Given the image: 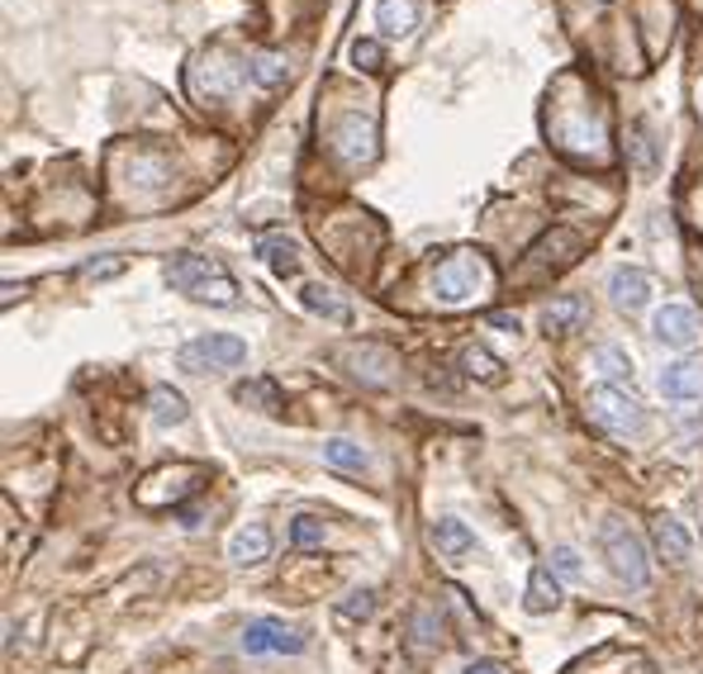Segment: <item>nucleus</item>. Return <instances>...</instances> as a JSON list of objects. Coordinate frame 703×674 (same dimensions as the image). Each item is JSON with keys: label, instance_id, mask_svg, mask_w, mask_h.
<instances>
[{"label": "nucleus", "instance_id": "f257e3e1", "mask_svg": "<svg viewBox=\"0 0 703 674\" xmlns=\"http://www.w3.org/2000/svg\"><path fill=\"white\" fill-rule=\"evenodd\" d=\"M162 281L171 285L177 295H191L200 305H219V309H234L238 305V281L214 262V256H200V252H181L171 256L162 266Z\"/></svg>", "mask_w": 703, "mask_h": 674}, {"label": "nucleus", "instance_id": "f03ea898", "mask_svg": "<svg viewBox=\"0 0 703 674\" xmlns=\"http://www.w3.org/2000/svg\"><path fill=\"white\" fill-rule=\"evenodd\" d=\"M490 285H495L490 262H485L480 252H470V248L452 252L447 262L433 271V299L438 305H447V309H462V305H470V299L490 295Z\"/></svg>", "mask_w": 703, "mask_h": 674}, {"label": "nucleus", "instance_id": "7ed1b4c3", "mask_svg": "<svg viewBox=\"0 0 703 674\" xmlns=\"http://www.w3.org/2000/svg\"><path fill=\"white\" fill-rule=\"evenodd\" d=\"M599 551H604V561H609L613 575H619L623 584H633V590H642V584L651 580L647 547H642V537L623 518H604V523H599Z\"/></svg>", "mask_w": 703, "mask_h": 674}, {"label": "nucleus", "instance_id": "20e7f679", "mask_svg": "<svg viewBox=\"0 0 703 674\" xmlns=\"http://www.w3.org/2000/svg\"><path fill=\"white\" fill-rule=\"evenodd\" d=\"M585 409H590V419L613 437H637L642 427H647L642 399L633 390H623V385H594V390L585 395Z\"/></svg>", "mask_w": 703, "mask_h": 674}, {"label": "nucleus", "instance_id": "39448f33", "mask_svg": "<svg viewBox=\"0 0 703 674\" xmlns=\"http://www.w3.org/2000/svg\"><path fill=\"white\" fill-rule=\"evenodd\" d=\"M242 362H248V342L234 333H205L177 352V366L195 370V376H205V370H238Z\"/></svg>", "mask_w": 703, "mask_h": 674}, {"label": "nucleus", "instance_id": "423d86ee", "mask_svg": "<svg viewBox=\"0 0 703 674\" xmlns=\"http://www.w3.org/2000/svg\"><path fill=\"white\" fill-rule=\"evenodd\" d=\"M242 77H252V71L238 67L224 48H209V53H200L191 67V91H195V100H228L242 85Z\"/></svg>", "mask_w": 703, "mask_h": 674}, {"label": "nucleus", "instance_id": "0eeeda50", "mask_svg": "<svg viewBox=\"0 0 703 674\" xmlns=\"http://www.w3.org/2000/svg\"><path fill=\"white\" fill-rule=\"evenodd\" d=\"M238 647L248 655H299L309 647V632L305 627L281 622V618H252L248 627H242Z\"/></svg>", "mask_w": 703, "mask_h": 674}, {"label": "nucleus", "instance_id": "6e6552de", "mask_svg": "<svg viewBox=\"0 0 703 674\" xmlns=\"http://www.w3.org/2000/svg\"><path fill=\"white\" fill-rule=\"evenodd\" d=\"M580 256V233L576 228H552L547 238H537L528 248V262L519 271V281H537V276H556Z\"/></svg>", "mask_w": 703, "mask_h": 674}, {"label": "nucleus", "instance_id": "1a4fd4ad", "mask_svg": "<svg viewBox=\"0 0 703 674\" xmlns=\"http://www.w3.org/2000/svg\"><path fill=\"white\" fill-rule=\"evenodd\" d=\"M333 157L342 167L376 162V124H371V114L352 110V114H342V119L333 124Z\"/></svg>", "mask_w": 703, "mask_h": 674}, {"label": "nucleus", "instance_id": "9d476101", "mask_svg": "<svg viewBox=\"0 0 703 674\" xmlns=\"http://www.w3.org/2000/svg\"><path fill=\"white\" fill-rule=\"evenodd\" d=\"M342 366L352 370L362 385H390L399 370V356L390 347H376V342H362V347H342Z\"/></svg>", "mask_w": 703, "mask_h": 674}, {"label": "nucleus", "instance_id": "9b49d317", "mask_svg": "<svg viewBox=\"0 0 703 674\" xmlns=\"http://www.w3.org/2000/svg\"><path fill=\"white\" fill-rule=\"evenodd\" d=\"M651 333H656V342L684 352V347H694V342L703 338V323H699V313L690 305H666V309H656Z\"/></svg>", "mask_w": 703, "mask_h": 674}, {"label": "nucleus", "instance_id": "f8f14e48", "mask_svg": "<svg viewBox=\"0 0 703 674\" xmlns=\"http://www.w3.org/2000/svg\"><path fill=\"white\" fill-rule=\"evenodd\" d=\"M609 295H613V305H619V309L637 313V309L651 305L656 285H651V276H647L642 266H619V271L609 276Z\"/></svg>", "mask_w": 703, "mask_h": 674}, {"label": "nucleus", "instance_id": "ddd939ff", "mask_svg": "<svg viewBox=\"0 0 703 674\" xmlns=\"http://www.w3.org/2000/svg\"><path fill=\"white\" fill-rule=\"evenodd\" d=\"M661 395L670 404H694V399H703V362H694V356L670 362L661 370Z\"/></svg>", "mask_w": 703, "mask_h": 674}, {"label": "nucleus", "instance_id": "4468645a", "mask_svg": "<svg viewBox=\"0 0 703 674\" xmlns=\"http://www.w3.org/2000/svg\"><path fill=\"white\" fill-rule=\"evenodd\" d=\"M267 556H271V533L262 523H248L228 537V561L234 566H262Z\"/></svg>", "mask_w": 703, "mask_h": 674}, {"label": "nucleus", "instance_id": "2eb2a0df", "mask_svg": "<svg viewBox=\"0 0 703 674\" xmlns=\"http://www.w3.org/2000/svg\"><path fill=\"white\" fill-rule=\"evenodd\" d=\"M257 256H262V262L276 271V276H295L299 271V262H305V256H299V242L295 238H285V233H267V238H257Z\"/></svg>", "mask_w": 703, "mask_h": 674}, {"label": "nucleus", "instance_id": "dca6fc26", "mask_svg": "<svg viewBox=\"0 0 703 674\" xmlns=\"http://www.w3.org/2000/svg\"><path fill=\"white\" fill-rule=\"evenodd\" d=\"M423 20V5L419 0H376V24L385 28V34H395V38H405L413 34Z\"/></svg>", "mask_w": 703, "mask_h": 674}, {"label": "nucleus", "instance_id": "f3484780", "mask_svg": "<svg viewBox=\"0 0 703 674\" xmlns=\"http://www.w3.org/2000/svg\"><path fill=\"white\" fill-rule=\"evenodd\" d=\"M651 547H656V556H661V561H670V566L690 561V533H684L676 518H666V513L651 523Z\"/></svg>", "mask_w": 703, "mask_h": 674}, {"label": "nucleus", "instance_id": "a211bd4d", "mask_svg": "<svg viewBox=\"0 0 703 674\" xmlns=\"http://www.w3.org/2000/svg\"><path fill=\"white\" fill-rule=\"evenodd\" d=\"M523 608L533 613V618H542V613H552V608H562V584H556V575H552L547 566H537L533 575H528Z\"/></svg>", "mask_w": 703, "mask_h": 674}, {"label": "nucleus", "instance_id": "6ab92c4d", "mask_svg": "<svg viewBox=\"0 0 703 674\" xmlns=\"http://www.w3.org/2000/svg\"><path fill=\"white\" fill-rule=\"evenodd\" d=\"M324 461L333 466V470H348V476H366L371 470V456L362 442H352V437H328L324 442Z\"/></svg>", "mask_w": 703, "mask_h": 674}, {"label": "nucleus", "instance_id": "aec40b11", "mask_svg": "<svg viewBox=\"0 0 703 674\" xmlns=\"http://www.w3.org/2000/svg\"><path fill=\"white\" fill-rule=\"evenodd\" d=\"M590 366L604 376V385H623V390H633V356L623 347H594Z\"/></svg>", "mask_w": 703, "mask_h": 674}, {"label": "nucleus", "instance_id": "412c9836", "mask_svg": "<svg viewBox=\"0 0 703 674\" xmlns=\"http://www.w3.org/2000/svg\"><path fill=\"white\" fill-rule=\"evenodd\" d=\"M428 541L442 551V556H462V551H470L476 547V533L462 523V518H438L433 523V533H428Z\"/></svg>", "mask_w": 703, "mask_h": 674}, {"label": "nucleus", "instance_id": "4be33fe9", "mask_svg": "<svg viewBox=\"0 0 703 674\" xmlns=\"http://www.w3.org/2000/svg\"><path fill=\"white\" fill-rule=\"evenodd\" d=\"M148 404H152V423H157V427H181L185 419H191V409H185V395L171 390V385H157Z\"/></svg>", "mask_w": 703, "mask_h": 674}, {"label": "nucleus", "instance_id": "5701e85b", "mask_svg": "<svg viewBox=\"0 0 703 674\" xmlns=\"http://www.w3.org/2000/svg\"><path fill=\"white\" fill-rule=\"evenodd\" d=\"M299 305L314 309V313H324V319H333V323H352V309L338 299V290H328V285H319V281L299 290Z\"/></svg>", "mask_w": 703, "mask_h": 674}, {"label": "nucleus", "instance_id": "b1692460", "mask_svg": "<svg viewBox=\"0 0 703 674\" xmlns=\"http://www.w3.org/2000/svg\"><path fill=\"white\" fill-rule=\"evenodd\" d=\"M462 370L470 380H480V385H499L504 380V362H499L495 352H485V347H466L462 352Z\"/></svg>", "mask_w": 703, "mask_h": 674}, {"label": "nucleus", "instance_id": "393cba45", "mask_svg": "<svg viewBox=\"0 0 703 674\" xmlns=\"http://www.w3.org/2000/svg\"><path fill=\"white\" fill-rule=\"evenodd\" d=\"M580 313H585L580 299L576 295H562L556 305H547V313H542V328H547V333H570V328L580 323Z\"/></svg>", "mask_w": 703, "mask_h": 674}, {"label": "nucleus", "instance_id": "a878e982", "mask_svg": "<svg viewBox=\"0 0 703 674\" xmlns=\"http://www.w3.org/2000/svg\"><path fill=\"white\" fill-rule=\"evenodd\" d=\"M248 71L257 85H281L285 77H291V62H285L281 53H252L248 57Z\"/></svg>", "mask_w": 703, "mask_h": 674}, {"label": "nucleus", "instance_id": "bb28decb", "mask_svg": "<svg viewBox=\"0 0 703 674\" xmlns=\"http://www.w3.org/2000/svg\"><path fill=\"white\" fill-rule=\"evenodd\" d=\"M128 176H134L138 191H162V185L171 181V167L162 162V157H134V167H128Z\"/></svg>", "mask_w": 703, "mask_h": 674}, {"label": "nucleus", "instance_id": "cd10ccee", "mask_svg": "<svg viewBox=\"0 0 703 674\" xmlns=\"http://www.w3.org/2000/svg\"><path fill=\"white\" fill-rule=\"evenodd\" d=\"M234 399H238V404H257L262 413H281V409H285V404H281V390H276V385H271V380L238 385V390H234Z\"/></svg>", "mask_w": 703, "mask_h": 674}, {"label": "nucleus", "instance_id": "c85d7f7f", "mask_svg": "<svg viewBox=\"0 0 703 674\" xmlns=\"http://www.w3.org/2000/svg\"><path fill=\"white\" fill-rule=\"evenodd\" d=\"M324 537H328V527L319 518H309V513H299V518L291 523V541L299 551H314V547H324Z\"/></svg>", "mask_w": 703, "mask_h": 674}, {"label": "nucleus", "instance_id": "c756f323", "mask_svg": "<svg viewBox=\"0 0 703 674\" xmlns=\"http://www.w3.org/2000/svg\"><path fill=\"white\" fill-rule=\"evenodd\" d=\"M547 570H552L556 580H580V575H585V561H580L576 547H556V551L547 556Z\"/></svg>", "mask_w": 703, "mask_h": 674}, {"label": "nucleus", "instance_id": "7c9ffc66", "mask_svg": "<svg viewBox=\"0 0 703 674\" xmlns=\"http://www.w3.org/2000/svg\"><path fill=\"white\" fill-rule=\"evenodd\" d=\"M338 613H342V618H352V622H366L371 613H376V590H352L338 604Z\"/></svg>", "mask_w": 703, "mask_h": 674}, {"label": "nucleus", "instance_id": "2f4dec72", "mask_svg": "<svg viewBox=\"0 0 703 674\" xmlns=\"http://www.w3.org/2000/svg\"><path fill=\"white\" fill-rule=\"evenodd\" d=\"M124 266H128L124 256H114V252H110V256H95V262H81V266H77V276H81V281H110V276H120Z\"/></svg>", "mask_w": 703, "mask_h": 674}, {"label": "nucleus", "instance_id": "473e14b6", "mask_svg": "<svg viewBox=\"0 0 703 674\" xmlns=\"http://www.w3.org/2000/svg\"><path fill=\"white\" fill-rule=\"evenodd\" d=\"M352 62H356V67H366V71H381V62H385L381 43H371V38H356V43H352Z\"/></svg>", "mask_w": 703, "mask_h": 674}, {"label": "nucleus", "instance_id": "72a5a7b5", "mask_svg": "<svg viewBox=\"0 0 703 674\" xmlns=\"http://www.w3.org/2000/svg\"><path fill=\"white\" fill-rule=\"evenodd\" d=\"M413 632H419L423 647H433V641L442 637V622H433V613H419V622H413Z\"/></svg>", "mask_w": 703, "mask_h": 674}, {"label": "nucleus", "instance_id": "f704fd0d", "mask_svg": "<svg viewBox=\"0 0 703 674\" xmlns=\"http://www.w3.org/2000/svg\"><path fill=\"white\" fill-rule=\"evenodd\" d=\"M462 674H509V670L499 665V661H476V665H466Z\"/></svg>", "mask_w": 703, "mask_h": 674}, {"label": "nucleus", "instance_id": "c9c22d12", "mask_svg": "<svg viewBox=\"0 0 703 674\" xmlns=\"http://www.w3.org/2000/svg\"><path fill=\"white\" fill-rule=\"evenodd\" d=\"M495 328H513V333H519V319H513V313H495Z\"/></svg>", "mask_w": 703, "mask_h": 674}, {"label": "nucleus", "instance_id": "e433bc0d", "mask_svg": "<svg viewBox=\"0 0 703 674\" xmlns=\"http://www.w3.org/2000/svg\"><path fill=\"white\" fill-rule=\"evenodd\" d=\"M699 5H703V0H699Z\"/></svg>", "mask_w": 703, "mask_h": 674}]
</instances>
